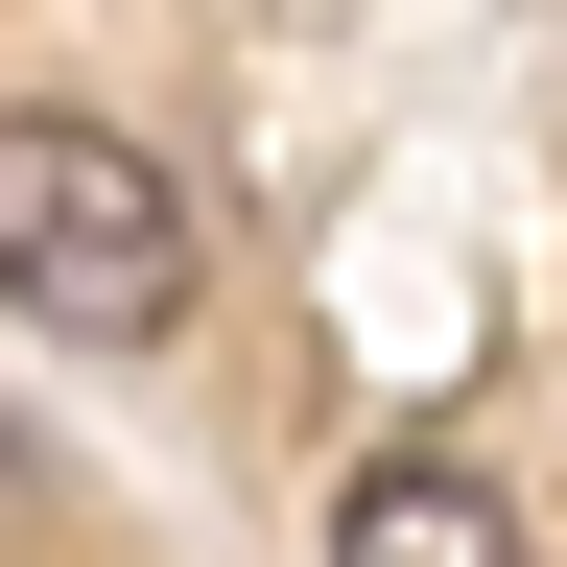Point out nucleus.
<instances>
[{
	"mask_svg": "<svg viewBox=\"0 0 567 567\" xmlns=\"http://www.w3.org/2000/svg\"><path fill=\"white\" fill-rule=\"evenodd\" d=\"M0 308L48 354H166L189 331V189L118 118H0Z\"/></svg>",
	"mask_w": 567,
	"mask_h": 567,
	"instance_id": "1",
	"label": "nucleus"
},
{
	"mask_svg": "<svg viewBox=\"0 0 567 567\" xmlns=\"http://www.w3.org/2000/svg\"><path fill=\"white\" fill-rule=\"evenodd\" d=\"M331 567H520V496H496L473 450H379L331 496Z\"/></svg>",
	"mask_w": 567,
	"mask_h": 567,
	"instance_id": "2",
	"label": "nucleus"
}]
</instances>
